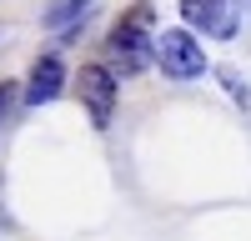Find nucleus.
Returning a JSON list of instances; mask_svg holds the SVG:
<instances>
[{"instance_id":"f257e3e1","label":"nucleus","mask_w":251,"mask_h":241,"mask_svg":"<svg viewBox=\"0 0 251 241\" xmlns=\"http://www.w3.org/2000/svg\"><path fill=\"white\" fill-rule=\"evenodd\" d=\"M106 55H111L116 75H141L146 66H156V10L146 5V0H136V5L111 25Z\"/></svg>"},{"instance_id":"f03ea898","label":"nucleus","mask_w":251,"mask_h":241,"mask_svg":"<svg viewBox=\"0 0 251 241\" xmlns=\"http://www.w3.org/2000/svg\"><path fill=\"white\" fill-rule=\"evenodd\" d=\"M156 66L166 80H201L211 71V60H206L201 35L191 25H171V30H156Z\"/></svg>"},{"instance_id":"7ed1b4c3","label":"nucleus","mask_w":251,"mask_h":241,"mask_svg":"<svg viewBox=\"0 0 251 241\" xmlns=\"http://www.w3.org/2000/svg\"><path fill=\"white\" fill-rule=\"evenodd\" d=\"M75 91H80V106L91 111V126L106 131L116 120V96H121V75L111 66H100V60H91V66H80L75 75Z\"/></svg>"},{"instance_id":"20e7f679","label":"nucleus","mask_w":251,"mask_h":241,"mask_svg":"<svg viewBox=\"0 0 251 241\" xmlns=\"http://www.w3.org/2000/svg\"><path fill=\"white\" fill-rule=\"evenodd\" d=\"M181 20L211 40H231L236 25H241V10L231 0H181Z\"/></svg>"},{"instance_id":"39448f33","label":"nucleus","mask_w":251,"mask_h":241,"mask_svg":"<svg viewBox=\"0 0 251 241\" xmlns=\"http://www.w3.org/2000/svg\"><path fill=\"white\" fill-rule=\"evenodd\" d=\"M60 91H66V60H60L55 50L35 55V66H30V75H25V91H20V100H25L30 111H40V106H50Z\"/></svg>"},{"instance_id":"423d86ee","label":"nucleus","mask_w":251,"mask_h":241,"mask_svg":"<svg viewBox=\"0 0 251 241\" xmlns=\"http://www.w3.org/2000/svg\"><path fill=\"white\" fill-rule=\"evenodd\" d=\"M221 80H226V91H231V96H236V100H241V106H246V86H241V80H236V75H231V71H226V75H221Z\"/></svg>"}]
</instances>
